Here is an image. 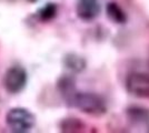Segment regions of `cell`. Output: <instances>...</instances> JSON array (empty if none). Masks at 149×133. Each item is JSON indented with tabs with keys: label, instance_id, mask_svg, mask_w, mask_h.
Masks as SVG:
<instances>
[{
	"label": "cell",
	"instance_id": "6da1fadb",
	"mask_svg": "<svg viewBox=\"0 0 149 133\" xmlns=\"http://www.w3.org/2000/svg\"><path fill=\"white\" fill-rule=\"evenodd\" d=\"M69 107H74L89 115L99 116L107 112L105 100L97 93L77 92Z\"/></svg>",
	"mask_w": 149,
	"mask_h": 133
},
{
	"label": "cell",
	"instance_id": "7a4b0ae2",
	"mask_svg": "<svg viewBox=\"0 0 149 133\" xmlns=\"http://www.w3.org/2000/svg\"><path fill=\"white\" fill-rule=\"evenodd\" d=\"M6 124L15 133H26L36 125V116L26 108H13L6 114Z\"/></svg>",
	"mask_w": 149,
	"mask_h": 133
},
{
	"label": "cell",
	"instance_id": "3957f363",
	"mask_svg": "<svg viewBox=\"0 0 149 133\" xmlns=\"http://www.w3.org/2000/svg\"><path fill=\"white\" fill-rule=\"evenodd\" d=\"M28 73L24 67L13 65L7 69L3 76V87L10 94L20 93L27 85Z\"/></svg>",
	"mask_w": 149,
	"mask_h": 133
},
{
	"label": "cell",
	"instance_id": "277c9868",
	"mask_svg": "<svg viewBox=\"0 0 149 133\" xmlns=\"http://www.w3.org/2000/svg\"><path fill=\"white\" fill-rule=\"evenodd\" d=\"M126 89L134 96L149 99V74L141 72L130 73L126 79Z\"/></svg>",
	"mask_w": 149,
	"mask_h": 133
},
{
	"label": "cell",
	"instance_id": "5b68a950",
	"mask_svg": "<svg viewBox=\"0 0 149 133\" xmlns=\"http://www.w3.org/2000/svg\"><path fill=\"white\" fill-rule=\"evenodd\" d=\"M101 11V7L98 0H78L76 12L78 18L82 21H93Z\"/></svg>",
	"mask_w": 149,
	"mask_h": 133
},
{
	"label": "cell",
	"instance_id": "8992f818",
	"mask_svg": "<svg viewBox=\"0 0 149 133\" xmlns=\"http://www.w3.org/2000/svg\"><path fill=\"white\" fill-rule=\"evenodd\" d=\"M74 84H76L74 80L69 76H63L61 78H59V80L57 82V88H58L61 96L63 98V100L66 101V103L68 105H70L74 96L78 92L76 90V85Z\"/></svg>",
	"mask_w": 149,
	"mask_h": 133
},
{
	"label": "cell",
	"instance_id": "52a82bcc",
	"mask_svg": "<svg viewBox=\"0 0 149 133\" xmlns=\"http://www.w3.org/2000/svg\"><path fill=\"white\" fill-rule=\"evenodd\" d=\"M127 119L131 123L137 125H148L149 124V109L139 107V105H130L126 110Z\"/></svg>",
	"mask_w": 149,
	"mask_h": 133
},
{
	"label": "cell",
	"instance_id": "ba28073f",
	"mask_svg": "<svg viewBox=\"0 0 149 133\" xmlns=\"http://www.w3.org/2000/svg\"><path fill=\"white\" fill-rule=\"evenodd\" d=\"M62 64L67 70L72 73H80L87 67V62L85 58L77 54V53H67L62 58Z\"/></svg>",
	"mask_w": 149,
	"mask_h": 133
},
{
	"label": "cell",
	"instance_id": "9c48e42d",
	"mask_svg": "<svg viewBox=\"0 0 149 133\" xmlns=\"http://www.w3.org/2000/svg\"><path fill=\"white\" fill-rule=\"evenodd\" d=\"M106 14L112 22L117 25H124L127 22V14L123 10V8L116 2H109L106 6Z\"/></svg>",
	"mask_w": 149,
	"mask_h": 133
},
{
	"label": "cell",
	"instance_id": "30bf717a",
	"mask_svg": "<svg viewBox=\"0 0 149 133\" xmlns=\"http://www.w3.org/2000/svg\"><path fill=\"white\" fill-rule=\"evenodd\" d=\"M57 12H58V6L54 2H48L38 9L36 12V17L41 22H48L56 17Z\"/></svg>",
	"mask_w": 149,
	"mask_h": 133
},
{
	"label": "cell",
	"instance_id": "8fae6325",
	"mask_svg": "<svg viewBox=\"0 0 149 133\" xmlns=\"http://www.w3.org/2000/svg\"><path fill=\"white\" fill-rule=\"evenodd\" d=\"M85 124L79 119H65L60 123L62 132H82L85 131Z\"/></svg>",
	"mask_w": 149,
	"mask_h": 133
},
{
	"label": "cell",
	"instance_id": "7c38bea8",
	"mask_svg": "<svg viewBox=\"0 0 149 133\" xmlns=\"http://www.w3.org/2000/svg\"><path fill=\"white\" fill-rule=\"evenodd\" d=\"M26 1H28V2H30V3H36L39 0H26Z\"/></svg>",
	"mask_w": 149,
	"mask_h": 133
}]
</instances>
